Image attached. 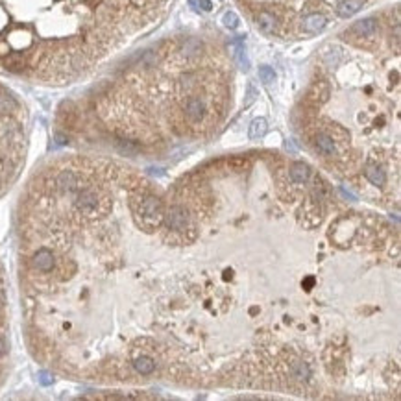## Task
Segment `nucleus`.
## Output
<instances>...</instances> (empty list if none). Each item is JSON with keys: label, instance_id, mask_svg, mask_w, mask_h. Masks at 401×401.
Listing matches in <instances>:
<instances>
[{"label": "nucleus", "instance_id": "obj_1", "mask_svg": "<svg viewBox=\"0 0 401 401\" xmlns=\"http://www.w3.org/2000/svg\"><path fill=\"white\" fill-rule=\"evenodd\" d=\"M17 113L19 102L0 85V190L13 179L22 163L24 132Z\"/></svg>", "mask_w": 401, "mask_h": 401}, {"label": "nucleus", "instance_id": "obj_2", "mask_svg": "<svg viewBox=\"0 0 401 401\" xmlns=\"http://www.w3.org/2000/svg\"><path fill=\"white\" fill-rule=\"evenodd\" d=\"M165 222L169 225V229L183 231L187 227V222H189V213L181 205H172L169 213H167V217H165Z\"/></svg>", "mask_w": 401, "mask_h": 401}, {"label": "nucleus", "instance_id": "obj_3", "mask_svg": "<svg viewBox=\"0 0 401 401\" xmlns=\"http://www.w3.org/2000/svg\"><path fill=\"white\" fill-rule=\"evenodd\" d=\"M204 113H205V106L204 102L200 98H190L187 104H185V115L190 122H200L204 119Z\"/></svg>", "mask_w": 401, "mask_h": 401}, {"label": "nucleus", "instance_id": "obj_4", "mask_svg": "<svg viewBox=\"0 0 401 401\" xmlns=\"http://www.w3.org/2000/svg\"><path fill=\"white\" fill-rule=\"evenodd\" d=\"M325 17L320 13H311L303 19V30L309 32V34H318L320 30L325 28Z\"/></svg>", "mask_w": 401, "mask_h": 401}, {"label": "nucleus", "instance_id": "obj_5", "mask_svg": "<svg viewBox=\"0 0 401 401\" xmlns=\"http://www.w3.org/2000/svg\"><path fill=\"white\" fill-rule=\"evenodd\" d=\"M132 368H134L137 373H141V375H148V373L154 372L155 368V362L152 357H148V355H137L134 360H132Z\"/></svg>", "mask_w": 401, "mask_h": 401}, {"label": "nucleus", "instance_id": "obj_6", "mask_svg": "<svg viewBox=\"0 0 401 401\" xmlns=\"http://www.w3.org/2000/svg\"><path fill=\"white\" fill-rule=\"evenodd\" d=\"M314 146H316V150L322 155H333L335 150H337L333 137H329L327 134H318L314 137Z\"/></svg>", "mask_w": 401, "mask_h": 401}, {"label": "nucleus", "instance_id": "obj_7", "mask_svg": "<svg viewBox=\"0 0 401 401\" xmlns=\"http://www.w3.org/2000/svg\"><path fill=\"white\" fill-rule=\"evenodd\" d=\"M4 309H6V290H4L2 283H0V362L6 357V352H7L6 342H4V338H2V329H4V324H6V320H4Z\"/></svg>", "mask_w": 401, "mask_h": 401}, {"label": "nucleus", "instance_id": "obj_8", "mask_svg": "<svg viewBox=\"0 0 401 401\" xmlns=\"http://www.w3.org/2000/svg\"><path fill=\"white\" fill-rule=\"evenodd\" d=\"M364 176L368 178L373 185H385V181H387V174H385V170L381 169V167H377L375 163H368V165H366Z\"/></svg>", "mask_w": 401, "mask_h": 401}, {"label": "nucleus", "instance_id": "obj_9", "mask_svg": "<svg viewBox=\"0 0 401 401\" xmlns=\"http://www.w3.org/2000/svg\"><path fill=\"white\" fill-rule=\"evenodd\" d=\"M362 2L364 0H340L337 6V13L340 17H352L362 7Z\"/></svg>", "mask_w": 401, "mask_h": 401}, {"label": "nucleus", "instance_id": "obj_10", "mask_svg": "<svg viewBox=\"0 0 401 401\" xmlns=\"http://www.w3.org/2000/svg\"><path fill=\"white\" fill-rule=\"evenodd\" d=\"M257 26L265 34H274L275 30H277V19L272 13H268V11H261L257 15Z\"/></svg>", "mask_w": 401, "mask_h": 401}, {"label": "nucleus", "instance_id": "obj_11", "mask_svg": "<svg viewBox=\"0 0 401 401\" xmlns=\"http://www.w3.org/2000/svg\"><path fill=\"white\" fill-rule=\"evenodd\" d=\"M352 32H355V34H359L360 37L362 36H373L375 32H377V21L375 19H362V21L355 22L353 24Z\"/></svg>", "mask_w": 401, "mask_h": 401}, {"label": "nucleus", "instance_id": "obj_12", "mask_svg": "<svg viewBox=\"0 0 401 401\" xmlns=\"http://www.w3.org/2000/svg\"><path fill=\"white\" fill-rule=\"evenodd\" d=\"M309 96L314 100V102L322 104V102H325V100L329 98V85L325 84V82H316V84L311 87Z\"/></svg>", "mask_w": 401, "mask_h": 401}, {"label": "nucleus", "instance_id": "obj_13", "mask_svg": "<svg viewBox=\"0 0 401 401\" xmlns=\"http://www.w3.org/2000/svg\"><path fill=\"white\" fill-rule=\"evenodd\" d=\"M309 176H311V170L307 165H303V163H294V165L290 167V178H292V181L305 183L307 179H309Z\"/></svg>", "mask_w": 401, "mask_h": 401}, {"label": "nucleus", "instance_id": "obj_14", "mask_svg": "<svg viewBox=\"0 0 401 401\" xmlns=\"http://www.w3.org/2000/svg\"><path fill=\"white\" fill-rule=\"evenodd\" d=\"M267 134V120L265 119H255L250 124V139H261L263 135Z\"/></svg>", "mask_w": 401, "mask_h": 401}, {"label": "nucleus", "instance_id": "obj_15", "mask_svg": "<svg viewBox=\"0 0 401 401\" xmlns=\"http://www.w3.org/2000/svg\"><path fill=\"white\" fill-rule=\"evenodd\" d=\"M224 26L229 30H235L237 26H239V15L235 13V11H227V13L224 15Z\"/></svg>", "mask_w": 401, "mask_h": 401}, {"label": "nucleus", "instance_id": "obj_16", "mask_svg": "<svg viewBox=\"0 0 401 401\" xmlns=\"http://www.w3.org/2000/svg\"><path fill=\"white\" fill-rule=\"evenodd\" d=\"M259 78L261 82H265V84H272L274 82V69H270V67H267V65H263V67H259Z\"/></svg>", "mask_w": 401, "mask_h": 401}, {"label": "nucleus", "instance_id": "obj_17", "mask_svg": "<svg viewBox=\"0 0 401 401\" xmlns=\"http://www.w3.org/2000/svg\"><path fill=\"white\" fill-rule=\"evenodd\" d=\"M200 50H202V45L198 41H194V39H190V41L183 46V54H187V56H196Z\"/></svg>", "mask_w": 401, "mask_h": 401}, {"label": "nucleus", "instance_id": "obj_18", "mask_svg": "<svg viewBox=\"0 0 401 401\" xmlns=\"http://www.w3.org/2000/svg\"><path fill=\"white\" fill-rule=\"evenodd\" d=\"M294 375L298 379H309V366L303 364V362H296V368H294Z\"/></svg>", "mask_w": 401, "mask_h": 401}, {"label": "nucleus", "instance_id": "obj_19", "mask_svg": "<svg viewBox=\"0 0 401 401\" xmlns=\"http://www.w3.org/2000/svg\"><path fill=\"white\" fill-rule=\"evenodd\" d=\"M227 165L233 167L235 170H244L248 167V159L246 157H233V159H229Z\"/></svg>", "mask_w": 401, "mask_h": 401}, {"label": "nucleus", "instance_id": "obj_20", "mask_svg": "<svg viewBox=\"0 0 401 401\" xmlns=\"http://www.w3.org/2000/svg\"><path fill=\"white\" fill-rule=\"evenodd\" d=\"M255 96H257L255 87H254V85H248V98H246V102H244V106H250V104L255 100Z\"/></svg>", "mask_w": 401, "mask_h": 401}, {"label": "nucleus", "instance_id": "obj_21", "mask_svg": "<svg viewBox=\"0 0 401 401\" xmlns=\"http://www.w3.org/2000/svg\"><path fill=\"white\" fill-rule=\"evenodd\" d=\"M312 285H314V279H312V277H309V279H305V281H303V287H307V290H311V287H312Z\"/></svg>", "mask_w": 401, "mask_h": 401}, {"label": "nucleus", "instance_id": "obj_22", "mask_svg": "<svg viewBox=\"0 0 401 401\" xmlns=\"http://www.w3.org/2000/svg\"><path fill=\"white\" fill-rule=\"evenodd\" d=\"M200 2H202V7H204L205 11H209V9H211V2H209V0H200Z\"/></svg>", "mask_w": 401, "mask_h": 401}, {"label": "nucleus", "instance_id": "obj_23", "mask_svg": "<svg viewBox=\"0 0 401 401\" xmlns=\"http://www.w3.org/2000/svg\"><path fill=\"white\" fill-rule=\"evenodd\" d=\"M231 277V270H225L224 272V279H229Z\"/></svg>", "mask_w": 401, "mask_h": 401}]
</instances>
